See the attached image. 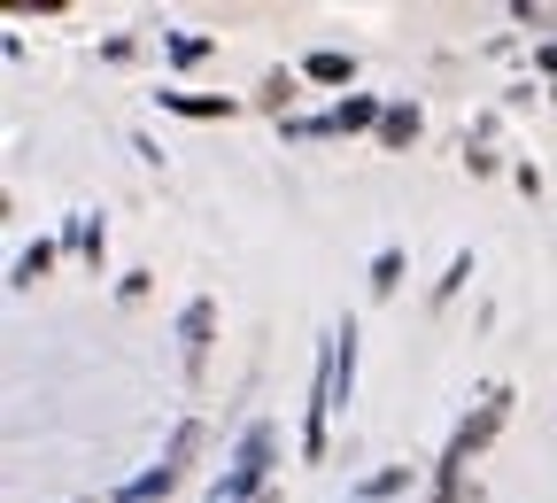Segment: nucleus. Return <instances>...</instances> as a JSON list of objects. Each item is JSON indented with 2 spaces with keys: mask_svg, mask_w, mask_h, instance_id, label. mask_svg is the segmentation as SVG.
<instances>
[{
  "mask_svg": "<svg viewBox=\"0 0 557 503\" xmlns=\"http://www.w3.org/2000/svg\"><path fill=\"white\" fill-rule=\"evenodd\" d=\"M504 418H511V395L496 388V395H487V403L457 426V434H449V457H442V495H434V503H465V465H472L487 442H496V426H504Z\"/></svg>",
  "mask_w": 557,
  "mask_h": 503,
  "instance_id": "f257e3e1",
  "label": "nucleus"
},
{
  "mask_svg": "<svg viewBox=\"0 0 557 503\" xmlns=\"http://www.w3.org/2000/svg\"><path fill=\"white\" fill-rule=\"evenodd\" d=\"M357 388V333H333V348H325V372H318V395H310V426H302V457L318 465L325 457V418H333V403Z\"/></svg>",
  "mask_w": 557,
  "mask_h": 503,
  "instance_id": "f03ea898",
  "label": "nucleus"
},
{
  "mask_svg": "<svg viewBox=\"0 0 557 503\" xmlns=\"http://www.w3.org/2000/svg\"><path fill=\"white\" fill-rule=\"evenodd\" d=\"M194 450H201V426L186 418V426H178V434H171V450H163V465H156V473H139V480H132V488H124L116 503H156V495H171V488L186 480V465H194Z\"/></svg>",
  "mask_w": 557,
  "mask_h": 503,
  "instance_id": "7ed1b4c3",
  "label": "nucleus"
},
{
  "mask_svg": "<svg viewBox=\"0 0 557 503\" xmlns=\"http://www.w3.org/2000/svg\"><path fill=\"white\" fill-rule=\"evenodd\" d=\"M263 480H271V426H248V442H240L233 473L218 480V503H248Z\"/></svg>",
  "mask_w": 557,
  "mask_h": 503,
  "instance_id": "20e7f679",
  "label": "nucleus"
},
{
  "mask_svg": "<svg viewBox=\"0 0 557 503\" xmlns=\"http://www.w3.org/2000/svg\"><path fill=\"white\" fill-rule=\"evenodd\" d=\"M209 333H218V303H186L178 318V341H186V380L209 372Z\"/></svg>",
  "mask_w": 557,
  "mask_h": 503,
  "instance_id": "39448f33",
  "label": "nucleus"
},
{
  "mask_svg": "<svg viewBox=\"0 0 557 503\" xmlns=\"http://www.w3.org/2000/svg\"><path fill=\"white\" fill-rule=\"evenodd\" d=\"M380 116H387V109H380L372 94H348V101L325 116V132H364V124H380Z\"/></svg>",
  "mask_w": 557,
  "mask_h": 503,
  "instance_id": "423d86ee",
  "label": "nucleus"
},
{
  "mask_svg": "<svg viewBox=\"0 0 557 503\" xmlns=\"http://www.w3.org/2000/svg\"><path fill=\"white\" fill-rule=\"evenodd\" d=\"M302 78H310V86H348V54H333V47H318V54L302 62Z\"/></svg>",
  "mask_w": 557,
  "mask_h": 503,
  "instance_id": "0eeeda50",
  "label": "nucleus"
},
{
  "mask_svg": "<svg viewBox=\"0 0 557 503\" xmlns=\"http://www.w3.org/2000/svg\"><path fill=\"white\" fill-rule=\"evenodd\" d=\"M163 109H178V116H233L225 94H163Z\"/></svg>",
  "mask_w": 557,
  "mask_h": 503,
  "instance_id": "6e6552de",
  "label": "nucleus"
},
{
  "mask_svg": "<svg viewBox=\"0 0 557 503\" xmlns=\"http://www.w3.org/2000/svg\"><path fill=\"white\" fill-rule=\"evenodd\" d=\"M380 139H387V148H410V139H418V109H410V101H395V109L380 116Z\"/></svg>",
  "mask_w": 557,
  "mask_h": 503,
  "instance_id": "1a4fd4ad",
  "label": "nucleus"
},
{
  "mask_svg": "<svg viewBox=\"0 0 557 503\" xmlns=\"http://www.w3.org/2000/svg\"><path fill=\"white\" fill-rule=\"evenodd\" d=\"M54 271V241H39V248H24V263H16V286H39Z\"/></svg>",
  "mask_w": 557,
  "mask_h": 503,
  "instance_id": "9d476101",
  "label": "nucleus"
},
{
  "mask_svg": "<svg viewBox=\"0 0 557 503\" xmlns=\"http://www.w3.org/2000/svg\"><path fill=\"white\" fill-rule=\"evenodd\" d=\"M395 279H403V248H380V263H372V295H395Z\"/></svg>",
  "mask_w": 557,
  "mask_h": 503,
  "instance_id": "9b49d317",
  "label": "nucleus"
},
{
  "mask_svg": "<svg viewBox=\"0 0 557 503\" xmlns=\"http://www.w3.org/2000/svg\"><path fill=\"white\" fill-rule=\"evenodd\" d=\"M201 54H209L201 32H178V39H171V62H201Z\"/></svg>",
  "mask_w": 557,
  "mask_h": 503,
  "instance_id": "f8f14e48",
  "label": "nucleus"
},
{
  "mask_svg": "<svg viewBox=\"0 0 557 503\" xmlns=\"http://www.w3.org/2000/svg\"><path fill=\"white\" fill-rule=\"evenodd\" d=\"M403 488H410V473H403V465H395V473H380V480H372V495H380V503H395V495H403Z\"/></svg>",
  "mask_w": 557,
  "mask_h": 503,
  "instance_id": "ddd939ff",
  "label": "nucleus"
},
{
  "mask_svg": "<svg viewBox=\"0 0 557 503\" xmlns=\"http://www.w3.org/2000/svg\"><path fill=\"white\" fill-rule=\"evenodd\" d=\"M542 70H557V39H549V47H542Z\"/></svg>",
  "mask_w": 557,
  "mask_h": 503,
  "instance_id": "4468645a",
  "label": "nucleus"
}]
</instances>
